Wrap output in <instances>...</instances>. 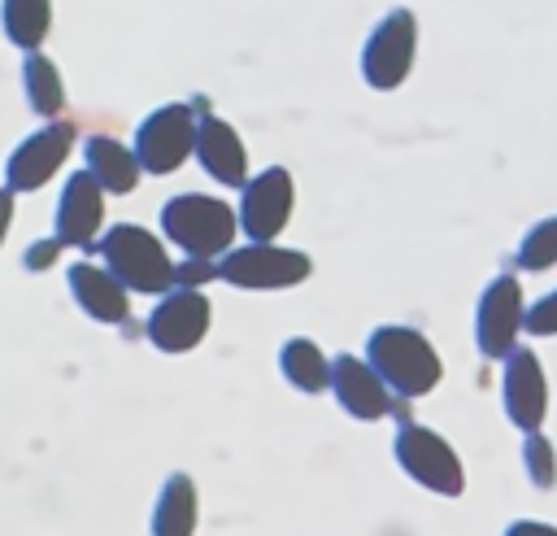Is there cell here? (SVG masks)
I'll list each match as a JSON object with an SVG mask.
<instances>
[{
  "mask_svg": "<svg viewBox=\"0 0 557 536\" xmlns=\"http://www.w3.org/2000/svg\"><path fill=\"white\" fill-rule=\"evenodd\" d=\"M361 357L374 366V375L400 401H418V397L435 392L440 379H444V357L435 353V344L418 327H405V322L374 327L366 336V353Z\"/></svg>",
  "mask_w": 557,
  "mask_h": 536,
  "instance_id": "1",
  "label": "cell"
},
{
  "mask_svg": "<svg viewBox=\"0 0 557 536\" xmlns=\"http://www.w3.org/2000/svg\"><path fill=\"white\" fill-rule=\"evenodd\" d=\"M96 253H100V266L113 270L131 296H161L174 288L170 244L139 222H109L96 240Z\"/></svg>",
  "mask_w": 557,
  "mask_h": 536,
  "instance_id": "2",
  "label": "cell"
},
{
  "mask_svg": "<svg viewBox=\"0 0 557 536\" xmlns=\"http://www.w3.org/2000/svg\"><path fill=\"white\" fill-rule=\"evenodd\" d=\"M161 240L174 244L183 257H222L239 244L235 205L213 192H178L161 205Z\"/></svg>",
  "mask_w": 557,
  "mask_h": 536,
  "instance_id": "3",
  "label": "cell"
},
{
  "mask_svg": "<svg viewBox=\"0 0 557 536\" xmlns=\"http://www.w3.org/2000/svg\"><path fill=\"white\" fill-rule=\"evenodd\" d=\"M313 275V257L305 248L278 240H244L218 257V279L244 292H287Z\"/></svg>",
  "mask_w": 557,
  "mask_h": 536,
  "instance_id": "4",
  "label": "cell"
},
{
  "mask_svg": "<svg viewBox=\"0 0 557 536\" xmlns=\"http://www.w3.org/2000/svg\"><path fill=\"white\" fill-rule=\"evenodd\" d=\"M200 109H205V100H170V105H157L152 113L139 118L131 148H135L144 174L161 179V174H174L178 166L191 161Z\"/></svg>",
  "mask_w": 557,
  "mask_h": 536,
  "instance_id": "5",
  "label": "cell"
},
{
  "mask_svg": "<svg viewBox=\"0 0 557 536\" xmlns=\"http://www.w3.org/2000/svg\"><path fill=\"white\" fill-rule=\"evenodd\" d=\"M392 458L396 466L426 492L435 497H461L466 492V466L457 458V449L426 423H400L392 436Z\"/></svg>",
  "mask_w": 557,
  "mask_h": 536,
  "instance_id": "6",
  "label": "cell"
},
{
  "mask_svg": "<svg viewBox=\"0 0 557 536\" xmlns=\"http://www.w3.org/2000/svg\"><path fill=\"white\" fill-rule=\"evenodd\" d=\"M418 61V17L409 9H387L361 44V78L374 92H396Z\"/></svg>",
  "mask_w": 557,
  "mask_h": 536,
  "instance_id": "7",
  "label": "cell"
},
{
  "mask_svg": "<svg viewBox=\"0 0 557 536\" xmlns=\"http://www.w3.org/2000/svg\"><path fill=\"white\" fill-rule=\"evenodd\" d=\"M74 148H78V126L74 122H65V118L44 122L39 131H30L9 153V161H4V187L13 196H26V192L48 187L65 170V161H70Z\"/></svg>",
  "mask_w": 557,
  "mask_h": 536,
  "instance_id": "8",
  "label": "cell"
},
{
  "mask_svg": "<svg viewBox=\"0 0 557 536\" xmlns=\"http://www.w3.org/2000/svg\"><path fill=\"white\" fill-rule=\"evenodd\" d=\"M527 331V296L518 275L500 270L474 305V344L487 362H505L518 349V336Z\"/></svg>",
  "mask_w": 557,
  "mask_h": 536,
  "instance_id": "9",
  "label": "cell"
},
{
  "mask_svg": "<svg viewBox=\"0 0 557 536\" xmlns=\"http://www.w3.org/2000/svg\"><path fill=\"white\" fill-rule=\"evenodd\" d=\"M296 214V179L287 166H265L261 174H248L235 200L239 235L244 240H278Z\"/></svg>",
  "mask_w": 557,
  "mask_h": 536,
  "instance_id": "10",
  "label": "cell"
},
{
  "mask_svg": "<svg viewBox=\"0 0 557 536\" xmlns=\"http://www.w3.org/2000/svg\"><path fill=\"white\" fill-rule=\"evenodd\" d=\"M213 327V305H209V292H196V288H170L157 296L148 322H144V336L157 353H191L200 349V340L209 336Z\"/></svg>",
  "mask_w": 557,
  "mask_h": 536,
  "instance_id": "11",
  "label": "cell"
},
{
  "mask_svg": "<svg viewBox=\"0 0 557 536\" xmlns=\"http://www.w3.org/2000/svg\"><path fill=\"white\" fill-rule=\"evenodd\" d=\"M500 410L505 418L527 436V431H544L548 418V375L535 349L518 344L505 362H500Z\"/></svg>",
  "mask_w": 557,
  "mask_h": 536,
  "instance_id": "12",
  "label": "cell"
},
{
  "mask_svg": "<svg viewBox=\"0 0 557 536\" xmlns=\"http://www.w3.org/2000/svg\"><path fill=\"white\" fill-rule=\"evenodd\" d=\"M326 392L357 423L392 418L396 414V401H400V397L387 392V383L374 375V366L366 357H357V353H335L331 357V388Z\"/></svg>",
  "mask_w": 557,
  "mask_h": 536,
  "instance_id": "13",
  "label": "cell"
},
{
  "mask_svg": "<svg viewBox=\"0 0 557 536\" xmlns=\"http://www.w3.org/2000/svg\"><path fill=\"white\" fill-rule=\"evenodd\" d=\"M196 166L218 183V187H244L252 166H248V144L244 135L235 131V122L218 118L213 109H200L196 118V148H191Z\"/></svg>",
  "mask_w": 557,
  "mask_h": 536,
  "instance_id": "14",
  "label": "cell"
},
{
  "mask_svg": "<svg viewBox=\"0 0 557 536\" xmlns=\"http://www.w3.org/2000/svg\"><path fill=\"white\" fill-rule=\"evenodd\" d=\"M104 231V192L87 170H70L52 209V235L65 248H96Z\"/></svg>",
  "mask_w": 557,
  "mask_h": 536,
  "instance_id": "15",
  "label": "cell"
},
{
  "mask_svg": "<svg viewBox=\"0 0 557 536\" xmlns=\"http://www.w3.org/2000/svg\"><path fill=\"white\" fill-rule=\"evenodd\" d=\"M65 288H70L74 305H78L91 322L122 327V322L131 318V292L117 283L113 270H104V266L91 261V257L70 261V270H65Z\"/></svg>",
  "mask_w": 557,
  "mask_h": 536,
  "instance_id": "16",
  "label": "cell"
},
{
  "mask_svg": "<svg viewBox=\"0 0 557 536\" xmlns=\"http://www.w3.org/2000/svg\"><path fill=\"white\" fill-rule=\"evenodd\" d=\"M83 170L100 183L104 196H126L139 187V157L126 139H113V135H87L83 139Z\"/></svg>",
  "mask_w": 557,
  "mask_h": 536,
  "instance_id": "17",
  "label": "cell"
},
{
  "mask_svg": "<svg viewBox=\"0 0 557 536\" xmlns=\"http://www.w3.org/2000/svg\"><path fill=\"white\" fill-rule=\"evenodd\" d=\"M152 536H196L200 527V492L196 479L187 471L165 475L157 501H152V519H148Z\"/></svg>",
  "mask_w": 557,
  "mask_h": 536,
  "instance_id": "18",
  "label": "cell"
},
{
  "mask_svg": "<svg viewBox=\"0 0 557 536\" xmlns=\"http://www.w3.org/2000/svg\"><path fill=\"white\" fill-rule=\"evenodd\" d=\"M22 96H26V109L44 122H57L65 113V78L44 48L22 52Z\"/></svg>",
  "mask_w": 557,
  "mask_h": 536,
  "instance_id": "19",
  "label": "cell"
},
{
  "mask_svg": "<svg viewBox=\"0 0 557 536\" xmlns=\"http://www.w3.org/2000/svg\"><path fill=\"white\" fill-rule=\"evenodd\" d=\"M278 375H283L296 392L318 397V392L331 388V357L322 353L318 340L292 336V340H283V349H278Z\"/></svg>",
  "mask_w": 557,
  "mask_h": 536,
  "instance_id": "20",
  "label": "cell"
},
{
  "mask_svg": "<svg viewBox=\"0 0 557 536\" xmlns=\"http://www.w3.org/2000/svg\"><path fill=\"white\" fill-rule=\"evenodd\" d=\"M52 31V0H0V35L22 48L39 52Z\"/></svg>",
  "mask_w": 557,
  "mask_h": 536,
  "instance_id": "21",
  "label": "cell"
},
{
  "mask_svg": "<svg viewBox=\"0 0 557 536\" xmlns=\"http://www.w3.org/2000/svg\"><path fill=\"white\" fill-rule=\"evenodd\" d=\"M513 266L518 270H553L557 266V214H548L522 231Z\"/></svg>",
  "mask_w": 557,
  "mask_h": 536,
  "instance_id": "22",
  "label": "cell"
},
{
  "mask_svg": "<svg viewBox=\"0 0 557 536\" xmlns=\"http://www.w3.org/2000/svg\"><path fill=\"white\" fill-rule=\"evenodd\" d=\"M522 466H527V479L535 484V488H557V449H553V440L544 436V431H527V440H522Z\"/></svg>",
  "mask_w": 557,
  "mask_h": 536,
  "instance_id": "23",
  "label": "cell"
},
{
  "mask_svg": "<svg viewBox=\"0 0 557 536\" xmlns=\"http://www.w3.org/2000/svg\"><path fill=\"white\" fill-rule=\"evenodd\" d=\"M209 283H218V261L213 257H183V261H174V288L205 292Z\"/></svg>",
  "mask_w": 557,
  "mask_h": 536,
  "instance_id": "24",
  "label": "cell"
},
{
  "mask_svg": "<svg viewBox=\"0 0 557 536\" xmlns=\"http://www.w3.org/2000/svg\"><path fill=\"white\" fill-rule=\"evenodd\" d=\"M527 336H535V340L557 336V288L527 305Z\"/></svg>",
  "mask_w": 557,
  "mask_h": 536,
  "instance_id": "25",
  "label": "cell"
},
{
  "mask_svg": "<svg viewBox=\"0 0 557 536\" xmlns=\"http://www.w3.org/2000/svg\"><path fill=\"white\" fill-rule=\"evenodd\" d=\"M61 253H65V244H61L57 235L30 240V244H26V253H22V270H30V275H44V270H52V266L61 261Z\"/></svg>",
  "mask_w": 557,
  "mask_h": 536,
  "instance_id": "26",
  "label": "cell"
},
{
  "mask_svg": "<svg viewBox=\"0 0 557 536\" xmlns=\"http://www.w3.org/2000/svg\"><path fill=\"white\" fill-rule=\"evenodd\" d=\"M505 536H557L553 523H540V519H518L505 527Z\"/></svg>",
  "mask_w": 557,
  "mask_h": 536,
  "instance_id": "27",
  "label": "cell"
},
{
  "mask_svg": "<svg viewBox=\"0 0 557 536\" xmlns=\"http://www.w3.org/2000/svg\"><path fill=\"white\" fill-rule=\"evenodd\" d=\"M13 192L9 187H0V248H4V240H9V227H13Z\"/></svg>",
  "mask_w": 557,
  "mask_h": 536,
  "instance_id": "28",
  "label": "cell"
}]
</instances>
